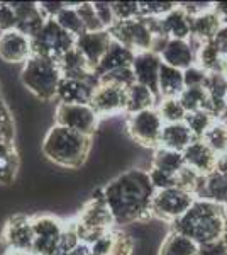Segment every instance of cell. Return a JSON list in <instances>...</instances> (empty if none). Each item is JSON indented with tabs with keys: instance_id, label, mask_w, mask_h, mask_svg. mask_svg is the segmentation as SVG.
Segmentation results:
<instances>
[{
	"instance_id": "33",
	"label": "cell",
	"mask_w": 227,
	"mask_h": 255,
	"mask_svg": "<svg viewBox=\"0 0 227 255\" xmlns=\"http://www.w3.org/2000/svg\"><path fill=\"white\" fill-rule=\"evenodd\" d=\"M202 141L207 145L217 157L227 153V125L221 119H217L212 126L207 129V133L204 134Z\"/></svg>"
},
{
	"instance_id": "3",
	"label": "cell",
	"mask_w": 227,
	"mask_h": 255,
	"mask_svg": "<svg viewBox=\"0 0 227 255\" xmlns=\"http://www.w3.org/2000/svg\"><path fill=\"white\" fill-rule=\"evenodd\" d=\"M90 150L92 138L56 125L48 131L43 141V153L49 162L73 170L83 167Z\"/></svg>"
},
{
	"instance_id": "56",
	"label": "cell",
	"mask_w": 227,
	"mask_h": 255,
	"mask_svg": "<svg viewBox=\"0 0 227 255\" xmlns=\"http://www.w3.org/2000/svg\"><path fill=\"white\" fill-rule=\"evenodd\" d=\"M219 73L227 80V56H222L221 60V67H219Z\"/></svg>"
},
{
	"instance_id": "49",
	"label": "cell",
	"mask_w": 227,
	"mask_h": 255,
	"mask_svg": "<svg viewBox=\"0 0 227 255\" xmlns=\"http://www.w3.org/2000/svg\"><path fill=\"white\" fill-rule=\"evenodd\" d=\"M92 3L95 12H97V17L100 19V22L104 24L105 29H109L115 22L114 12H112V2H92Z\"/></svg>"
},
{
	"instance_id": "36",
	"label": "cell",
	"mask_w": 227,
	"mask_h": 255,
	"mask_svg": "<svg viewBox=\"0 0 227 255\" xmlns=\"http://www.w3.org/2000/svg\"><path fill=\"white\" fill-rule=\"evenodd\" d=\"M55 20L61 29H65L73 38H78V36H81L85 32L83 26H81V20L78 17L76 3H67V7L56 15Z\"/></svg>"
},
{
	"instance_id": "7",
	"label": "cell",
	"mask_w": 227,
	"mask_h": 255,
	"mask_svg": "<svg viewBox=\"0 0 227 255\" xmlns=\"http://www.w3.org/2000/svg\"><path fill=\"white\" fill-rule=\"evenodd\" d=\"M197 197L178 187L156 191L151 203V216L173 223L188 211Z\"/></svg>"
},
{
	"instance_id": "23",
	"label": "cell",
	"mask_w": 227,
	"mask_h": 255,
	"mask_svg": "<svg viewBox=\"0 0 227 255\" xmlns=\"http://www.w3.org/2000/svg\"><path fill=\"white\" fill-rule=\"evenodd\" d=\"M195 141L192 131L185 123H173V125H164L163 133H161L159 146L166 148V150L178 151L183 153L185 148L190 146V143Z\"/></svg>"
},
{
	"instance_id": "15",
	"label": "cell",
	"mask_w": 227,
	"mask_h": 255,
	"mask_svg": "<svg viewBox=\"0 0 227 255\" xmlns=\"http://www.w3.org/2000/svg\"><path fill=\"white\" fill-rule=\"evenodd\" d=\"M32 56L31 39L19 31L0 34V58L7 63H26Z\"/></svg>"
},
{
	"instance_id": "12",
	"label": "cell",
	"mask_w": 227,
	"mask_h": 255,
	"mask_svg": "<svg viewBox=\"0 0 227 255\" xmlns=\"http://www.w3.org/2000/svg\"><path fill=\"white\" fill-rule=\"evenodd\" d=\"M2 242L9 249L31 252L34 244V230H32V216L14 215L7 220L2 230Z\"/></svg>"
},
{
	"instance_id": "52",
	"label": "cell",
	"mask_w": 227,
	"mask_h": 255,
	"mask_svg": "<svg viewBox=\"0 0 227 255\" xmlns=\"http://www.w3.org/2000/svg\"><path fill=\"white\" fill-rule=\"evenodd\" d=\"M214 44L217 46V49L221 51L222 56H227V26L226 24H222L221 27H219L217 34L214 36Z\"/></svg>"
},
{
	"instance_id": "55",
	"label": "cell",
	"mask_w": 227,
	"mask_h": 255,
	"mask_svg": "<svg viewBox=\"0 0 227 255\" xmlns=\"http://www.w3.org/2000/svg\"><path fill=\"white\" fill-rule=\"evenodd\" d=\"M216 12L221 15L222 24H226L227 26V2H217L216 3Z\"/></svg>"
},
{
	"instance_id": "40",
	"label": "cell",
	"mask_w": 227,
	"mask_h": 255,
	"mask_svg": "<svg viewBox=\"0 0 227 255\" xmlns=\"http://www.w3.org/2000/svg\"><path fill=\"white\" fill-rule=\"evenodd\" d=\"M134 82H136L134 73H133V70H131V67L104 73V75H100L97 79V84H112V85H119V87H122V89H129Z\"/></svg>"
},
{
	"instance_id": "32",
	"label": "cell",
	"mask_w": 227,
	"mask_h": 255,
	"mask_svg": "<svg viewBox=\"0 0 227 255\" xmlns=\"http://www.w3.org/2000/svg\"><path fill=\"white\" fill-rule=\"evenodd\" d=\"M221 60H222V55L217 49L216 44H214V41L195 44V65H199V67L204 68L205 72H209V73L219 72Z\"/></svg>"
},
{
	"instance_id": "5",
	"label": "cell",
	"mask_w": 227,
	"mask_h": 255,
	"mask_svg": "<svg viewBox=\"0 0 227 255\" xmlns=\"http://www.w3.org/2000/svg\"><path fill=\"white\" fill-rule=\"evenodd\" d=\"M61 72L55 61L32 55L24 63L20 80L36 97L44 102L56 99V90L61 82Z\"/></svg>"
},
{
	"instance_id": "28",
	"label": "cell",
	"mask_w": 227,
	"mask_h": 255,
	"mask_svg": "<svg viewBox=\"0 0 227 255\" xmlns=\"http://www.w3.org/2000/svg\"><path fill=\"white\" fill-rule=\"evenodd\" d=\"M158 106V97L148 87L141 84H134L127 89V102H126V114H136L146 109H154Z\"/></svg>"
},
{
	"instance_id": "21",
	"label": "cell",
	"mask_w": 227,
	"mask_h": 255,
	"mask_svg": "<svg viewBox=\"0 0 227 255\" xmlns=\"http://www.w3.org/2000/svg\"><path fill=\"white\" fill-rule=\"evenodd\" d=\"M161 27L168 39L188 41L192 38V17L180 7V3L164 17H161Z\"/></svg>"
},
{
	"instance_id": "35",
	"label": "cell",
	"mask_w": 227,
	"mask_h": 255,
	"mask_svg": "<svg viewBox=\"0 0 227 255\" xmlns=\"http://www.w3.org/2000/svg\"><path fill=\"white\" fill-rule=\"evenodd\" d=\"M178 101L181 102V106H183V109L187 111V113H193V111H209L210 113L209 96H207V90L204 87L185 89L183 92L180 94Z\"/></svg>"
},
{
	"instance_id": "59",
	"label": "cell",
	"mask_w": 227,
	"mask_h": 255,
	"mask_svg": "<svg viewBox=\"0 0 227 255\" xmlns=\"http://www.w3.org/2000/svg\"><path fill=\"white\" fill-rule=\"evenodd\" d=\"M0 99H2V89H0Z\"/></svg>"
},
{
	"instance_id": "34",
	"label": "cell",
	"mask_w": 227,
	"mask_h": 255,
	"mask_svg": "<svg viewBox=\"0 0 227 255\" xmlns=\"http://www.w3.org/2000/svg\"><path fill=\"white\" fill-rule=\"evenodd\" d=\"M217 119L212 113L209 111H193V113H187L185 114L183 123L188 126V129L192 131L193 138L195 139H202L204 134L207 133V129L216 123Z\"/></svg>"
},
{
	"instance_id": "57",
	"label": "cell",
	"mask_w": 227,
	"mask_h": 255,
	"mask_svg": "<svg viewBox=\"0 0 227 255\" xmlns=\"http://www.w3.org/2000/svg\"><path fill=\"white\" fill-rule=\"evenodd\" d=\"M5 255H32L31 252H22V250H14V249H9L7 250Z\"/></svg>"
},
{
	"instance_id": "53",
	"label": "cell",
	"mask_w": 227,
	"mask_h": 255,
	"mask_svg": "<svg viewBox=\"0 0 227 255\" xmlns=\"http://www.w3.org/2000/svg\"><path fill=\"white\" fill-rule=\"evenodd\" d=\"M53 255H92V252H90V245L85 244V242H81V244H78L73 250H60L58 249Z\"/></svg>"
},
{
	"instance_id": "54",
	"label": "cell",
	"mask_w": 227,
	"mask_h": 255,
	"mask_svg": "<svg viewBox=\"0 0 227 255\" xmlns=\"http://www.w3.org/2000/svg\"><path fill=\"white\" fill-rule=\"evenodd\" d=\"M216 172H219L221 175L227 177V153L226 155H221V157H217Z\"/></svg>"
},
{
	"instance_id": "1",
	"label": "cell",
	"mask_w": 227,
	"mask_h": 255,
	"mask_svg": "<svg viewBox=\"0 0 227 255\" xmlns=\"http://www.w3.org/2000/svg\"><path fill=\"white\" fill-rule=\"evenodd\" d=\"M156 189L150 175L141 168H131L117 175L102 189L104 199L114 216L115 226L131 225L151 216V203Z\"/></svg>"
},
{
	"instance_id": "17",
	"label": "cell",
	"mask_w": 227,
	"mask_h": 255,
	"mask_svg": "<svg viewBox=\"0 0 227 255\" xmlns=\"http://www.w3.org/2000/svg\"><path fill=\"white\" fill-rule=\"evenodd\" d=\"M181 155H183L185 165L192 168L193 172H197V174L207 177L212 172H216L217 155L202 139H195L193 143H190V146L185 148Z\"/></svg>"
},
{
	"instance_id": "20",
	"label": "cell",
	"mask_w": 227,
	"mask_h": 255,
	"mask_svg": "<svg viewBox=\"0 0 227 255\" xmlns=\"http://www.w3.org/2000/svg\"><path fill=\"white\" fill-rule=\"evenodd\" d=\"M56 65H58V68H60L63 79L97 82L92 67L86 63L83 55H81L76 48H72L70 51L65 53V55L56 61Z\"/></svg>"
},
{
	"instance_id": "13",
	"label": "cell",
	"mask_w": 227,
	"mask_h": 255,
	"mask_svg": "<svg viewBox=\"0 0 227 255\" xmlns=\"http://www.w3.org/2000/svg\"><path fill=\"white\" fill-rule=\"evenodd\" d=\"M161 56L154 51H141L136 53L131 70L134 73L136 84H141L144 87H148L158 97L159 102V89H158V80H159V68H161Z\"/></svg>"
},
{
	"instance_id": "6",
	"label": "cell",
	"mask_w": 227,
	"mask_h": 255,
	"mask_svg": "<svg viewBox=\"0 0 227 255\" xmlns=\"http://www.w3.org/2000/svg\"><path fill=\"white\" fill-rule=\"evenodd\" d=\"M75 39L76 38H73L65 29H61L55 19H48L44 22L43 29L31 39L32 55L43 56V58L56 63L65 53L75 48Z\"/></svg>"
},
{
	"instance_id": "9",
	"label": "cell",
	"mask_w": 227,
	"mask_h": 255,
	"mask_svg": "<svg viewBox=\"0 0 227 255\" xmlns=\"http://www.w3.org/2000/svg\"><path fill=\"white\" fill-rule=\"evenodd\" d=\"M100 118L90 106L81 104H58L55 113V125L92 138L98 128Z\"/></svg>"
},
{
	"instance_id": "26",
	"label": "cell",
	"mask_w": 227,
	"mask_h": 255,
	"mask_svg": "<svg viewBox=\"0 0 227 255\" xmlns=\"http://www.w3.org/2000/svg\"><path fill=\"white\" fill-rule=\"evenodd\" d=\"M221 26V15L216 12V5H214V9L207 14L192 19V38H190V41H193L195 44L212 41Z\"/></svg>"
},
{
	"instance_id": "42",
	"label": "cell",
	"mask_w": 227,
	"mask_h": 255,
	"mask_svg": "<svg viewBox=\"0 0 227 255\" xmlns=\"http://www.w3.org/2000/svg\"><path fill=\"white\" fill-rule=\"evenodd\" d=\"M15 138V126L14 118L10 114V109L0 99V139H7V141H14Z\"/></svg>"
},
{
	"instance_id": "19",
	"label": "cell",
	"mask_w": 227,
	"mask_h": 255,
	"mask_svg": "<svg viewBox=\"0 0 227 255\" xmlns=\"http://www.w3.org/2000/svg\"><path fill=\"white\" fill-rule=\"evenodd\" d=\"M159 56L164 65L183 72L195 65V44L190 39H170L163 51L159 53Z\"/></svg>"
},
{
	"instance_id": "48",
	"label": "cell",
	"mask_w": 227,
	"mask_h": 255,
	"mask_svg": "<svg viewBox=\"0 0 227 255\" xmlns=\"http://www.w3.org/2000/svg\"><path fill=\"white\" fill-rule=\"evenodd\" d=\"M197 255H227V235L209 242V244L199 245Z\"/></svg>"
},
{
	"instance_id": "27",
	"label": "cell",
	"mask_w": 227,
	"mask_h": 255,
	"mask_svg": "<svg viewBox=\"0 0 227 255\" xmlns=\"http://www.w3.org/2000/svg\"><path fill=\"white\" fill-rule=\"evenodd\" d=\"M158 89H159V101L161 99H178L180 94L185 90L183 72L161 63Z\"/></svg>"
},
{
	"instance_id": "10",
	"label": "cell",
	"mask_w": 227,
	"mask_h": 255,
	"mask_svg": "<svg viewBox=\"0 0 227 255\" xmlns=\"http://www.w3.org/2000/svg\"><path fill=\"white\" fill-rule=\"evenodd\" d=\"M32 230H34V244H32L31 254L53 255L60 245L65 221L51 215H38L32 216Z\"/></svg>"
},
{
	"instance_id": "4",
	"label": "cell",
	"mask_w": 227,
	"mask_h": 255,
	"mask_svg": "<svg viewBox=\"0 0 227 255\" xmlns=\"http://www.w3.org/2000/svg\"><path fill=\"white\" fill-rule=\"evenodd\" d=\"M73 223H75L80 240L88 245L93 244L97 238L104 237L105 233H109L110 230H114V216L107 206L102 189L95 192L92 199L85 204L83 209L73 220Z\"/></svg>"
},
{
	"instance_id": "31",
	"label": "cell",
	"mask_w": 227,
	"mask_h": 255,
	"mask_svg": "<svg viewBox=\"0 0 227 255\" xmlns=\"http://www.w3.org/2000/svg\"><path fill=\"white\" fill-rule=\"evenodd\" d=\"M183 167H185L183 155L178 153V151L166 150V148H161V146L154 150V155H152L151 160V168L176 175Z\"/></svg>"
},
{
	"instance_id": "18",
	"label": "cell",
	"mask_w": 227,
	"mask_h": 255,
	"mask_svg": "<svg viewBox=\"0 0 227 255\" xmlns=\"http://www.w3.org/2000/svg\"><path fill=\"white\" fill-rule=\"evenodd\" d=\"M95 87H97V82L61 79L60 85H58V90H56V99L60 101L58 104L90 106Z\"/></svg>"
},
{
	"instance_id": "43",
	"label": "cell",
	"mask_w": 227,
	"mask_h": 255,
	"mask_svg": "<svg viewBox=\"0 0 227 255\" xmlns=\"http://www.w3.org/2000/svg\"><path fill=\"white\" fill-rule=\"evenodd\" d=\"M115 22L139 17V2H112Z\"/></svg>"
},
{
	"instance_id": "29",
	"label": "cell",
	"mask_w": 227,
	"mask_h": 255,
	"mask_svg": "<svg viewBox=\"0 0 227 255\" xmlns=\"http://www.w3.org/2000/svg\"><path fill=\"white\" fill-rule=\"evenodd\" d=\"M197 199H207L227 206V177L221 175L219 172H212L210 175H207Z\"/></svg>"
},
{
	"instance_id": "39",
	"label": "cell",
	"mask_w": 227,
	"mask_h": 255,
	"mask_svg": "<svg viewBox=\"0 0 227 255\" xmlns=\"http://www.w3.org/2000/svg\"><path fill=\"white\" fill-rule=\"evenodd\" d=\"M76 12H78V17L81 20V26H83L85 32L107 31L104 27V24L100 22V19L97 17V12H95L92 2L76 3Z\"/></svg>"
},
{
	"instance_id": "30",
	"label": "cell",
	"mask_w": 227,
	"mask_h": 255,
	"mask_svg": "<svg viewBox=\"0 0 227 255\" xmlns=\"http://www.w3.org/2000/svg\"><path fill=\"white\" fill-rule=\"evenodd\" d=\"M197 250L199 245L195 242L171 230L161 244L158 255H197Z\"/></svg>"
},
{
	"instance_id": "8",
	"label": "cell",
	"mask_w": 227,
	"mask_h": 255,
	"mask_svg": "<svg viewBox=\"0 0 227 255\" xmlns=\"http://www.w3.org/2000/svg\"><path fill=\"white\" fill-rule=\"evenodd\" d=\"M127 133L134 139L136 143L146 146V148H159V139L161 133H163V119L159 118L158 111L154 109H146L141 113L129 114L126 121Z\"/></svg>"
},
{
	"instance_id": "2",
	"label": "cell",
	"mask_w": 227,
	"mask_h": 255,
	"mask_svg": "<svg viewBox=\"0 0 227 255\" xmlns=\"http://www.w3.org/2000/svg\"><path fill=\"white\" fill-rule=\"evenodd\" d=\"M173 232L188 237L197 245L227 235V206L207 199H195L183 216L173 221Z\"/></svg>"
},
{
	"instance_id": "44",
	"label": "cell",
	"mask_w": 227,
	"mask_h": 255,
	"mask_svg": "<svg viewBox=\"0 0 227 255\" xmlns=\"http://www.w3.org/2000/svg\"><path fill=\"white\" fill-rule=\"evenodd\" d=\"M209 72H205L204 68H200L199 65H193L187 70H183V84L185 89H197V87H205Z\"/></svg>"
},
{
	"instance_id": "47",
	"label": "cell",
	"mask_w": 227,
	"mask_h": 255,
	"mask_svg": "<svg viewBox=\"0 0 227 255\" xmlns=\"http://www.w3.org/2000/svg\"><path fill=\"white\" fill-rule=\"evenodd\" d=\"M15 12L12 9L10 2H0V34L15 29Z\"/></svg>"
},
{
	"instance_id": "41",
	"label": "cell",
	"mask_w": 227,
	"mask_h": 255,
	"mask_svg": "<svg viewBox=\"0 0 227 255\" xmlns=\"http://www.w3.org/2000/svg\"><path fill=\"white\" fill-rule=\"evenodd\" d=\"M178 3L175 2H139V17H164Z\"/></svg>"
},
{
	"instance_id": "50",
	"label": "cell",
	"mask_w": 227,
	"mask_h": 255,
	"mask_svg": "<svg viewBox=\"0 0 227 255\" xmlns=\"http://www.w3.org/2000/svg\"><path fill=\"white\" fill-rule=\"evenodd\" d=\"M214 5H216V3H212V2H181L180 3L181 9L187 12L192 19L207 14V12L214 9Z\"/></svg>"
},
{
	"instance_id": "38",
	"label": "cell",
	"mask_w": 227,
	"mask_h": 255,
	"mask_svg": "<svg viewBox=\"0 0 227 255\" xmlns=\"http://www.w3.org/2000/svg\"><path fill=\"white\" fill-rule=\"evenodd\" d=\"M204 182H205V177L193 172L187 165L176 174V187L183 189V191L190 192V194H193L195 197H199L202 187H204Z\"/></svg>"
},
{
	"instance_id": "25",
	"label": "cell",
	"mask_w": 227,
	"mask_h": 255,
	"mask_svg": "<svg viewBox=\"0 0 227 255\" xmlns=\"http://www.w3.org/2000/svg\"><path fill=\"white\" fill-rule=\"evenodd\" d=\"M204 89L207 90V96H209L210 113L222 121V119H224V113H226L227 80L219 72L209 73Z\"/></svg>"
},
{
	"instance_id": "11",
	"label": "cell",
	"mask_w": 227,
	"mask_h": 255,
	"mask_svg": "<svg viewBox=\"0 0 227 255\" xmlns=\"http://www.w3.org/2000/svg\"><path fill=\"white\" fill-rule=\"evenodd\" d=\"M127 102V89L112 84H97L93 90V97L90 102V108L97 113L98 118L117 116L126 114Z\"/></svg>"
},
{
	"instance_id": "16",
	"label": "cell",
	"mask_w": 227,
	"mask_h": 255,
	"mask_svg": "<svg viewBox=\"0 0 227 255\" xmlns=\"http://www.w3.org/2000/svg\"><path fill=\"white\" fill-rule=\"evenodd\" d=\"M12 9L15 12V31L22 32L29 39L34 38L38 32L43 29L46 17L39 10L38 3L34 2H10Z\"/></svg>"
},
{
	"instance_id": "45",
	"label": "cell",
	"mask_w": 227,
	"mask_h": 255,
	"mask_svg": "<svg viewBox=\"0 0 227 255\" xmlns=\"http://www.w3.org/2000/svg\"><path fill=\"white\" fill-rule=\"evenodd\" d=\"M134 249V240L127 233L121 232V230H115V240L112 249L109 250L107 255H131Z\"/></svg>"
},
{
	"instance_id": "37",
	"label": "cell",
	"mask_w": 227,
	"mask_h": 255,
	"mask_svg": "<svg viewBox=\"0 0 227 255\" xmlns=\"http://www.w3.org/2000/svg\"><path fill=\"white\" fill-rule=\"evenodd\" d=\"M156 111H158L159 118L163 119L164 125L183 123L185 114H187V111L183 109V106H181L178 99H161Z\"/></svg>"
},
{
	"instance_id": "46",
	"label": "cell",
	"mask_w": 227,
	"mask_h": 255,
	"mask_svg": "<svg viewBox=\"0 0 227 255\" xmlns=\"http://www.w3.org/2000/svg\"><path fill=\"white\" fill-rule=\"evenodd\" d=\"M150 175V180L152 184V187L156 191H161V189H170V187H176V175L168 174V172L163 170H156V168H151L148 172Z\"/></svg>"
},
{
	"instance_id": "51",
	"label": "cell",
	"mask_w": 227,
	"mask_h": 255,
	"mask_svg": "<svg viewBox=\"0 0 227 255\" xmlns=\"http://www.w3.org/2000/svg\"><path fill=\"white\" fill-rule=\"evenodd\" d=\"M38 7L46 19H55L67 7V2H39Z\"/></svg>"
},
{
	"instance_id": "24",
	"label": "cell",
	"mask_w": 227,
	"mask_h": 255,
	"mask_svg": "<svg viewBox=\"0 0 227 255\" xmlns=\"http://www.w3.org/2000/svg\"><path fill=\"white\" fill-rule=\"evenodd\" d=\"M19 167L20 158L14 141L0 139V184L2 186L14 184L19 174Z\"/></svg>"
},
{
	"instance_id": "22",
	"label": "cell",
	"mask_w": 227,
	"mask_h": 255,
	"mask_svg": "<svg viewBox=\"0 0 227 255\" xmlns=\"http://www.w3.org/2000/svg\"><path fill=\"white\" fill-rule=\"evenodd\" d=\"M134 51L124 48L122 44L115 43L112 39V44L107 49V53L104 55V58L100 60L98 67L95 68V79H98L100 75L109 72H114V70H121V68H129L133 65L134 60Z\"/></svg>"
},
{
	"instance_id": "58",
	"label": "cell",
	"mask_w": 227,
	"mask_h": 255,
	"mask_svg": "<svg viewBox=\"0 0 227 255\" xmlns=\"http://www.w3.org/2000/svg\"><path fill=\"white\" fill-rule=\"evenodd\" d=\"M224 118H227V96H226V113H224Z\"/></svg>"
},
{
	"instance_id": "14",
	"label": "cell",
	"mask_w": 227,
	"mask_h": 255,
	"mask_svg": "<svg viewBox=\"0 0 227 255\" xmlns=\"http://www.w3.org/2000/svg\"><path fill=\"white\" fill-rule=\"evenodd\" d=\"M110 44H112V38H110L109 31L83 32V34L75 39V48L83 55L86 63L92 67L93 73Z\"/></svg>"
}]
</instances>
